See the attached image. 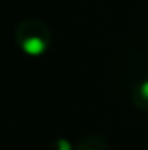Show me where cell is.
<instances>
[{
    "instance_id": "obj_1",
    "label": "cell",
    "mask_w": 148,
    "mask_h": 150,
    "mask_svg": "<svg viewBox=\"0 0 148 150\" xmlns=\"http://www.w3.org/2000/svg\"><path fill=\"white\" fill-rule=\"evenodd\" d=\"M18 45L26 54L40 56L48 50L49 45V30L43 23L35 19L24 21L19 26L16 34Z\"/></svg>"
},
{
    "instance_id": "obj_2",
    "label": "cell",
    "mask_w": 148,
    "mask_h": 150,
    "mask_svg": "<svg viewBox=\"0 0 148 150\" xmlns=\"http://www.w3.org/2000/svg\"><path fill=\"white\" fill-rule=\"evenodd\" d=\"M134 102L143 110H148V78L143 80L134 91Z\"/></svg>"
},
{
    "instance_id": "obj_3",
    "label": "cell",
    "mask_w": 148,
    "mask_h": 150,
    "mask_svg": "<svg viewBox=\"0 0 148 150\" xmlns=\"http://www.w3.org/2000/svg\"><path fill=\"white\" fill-rule=\"evenodd\" d=\"M56 147H58V150H72L70 144L67 141H64V139H59L58 144H56Z\"/></svg>"
},
{
    "instance_id": "obj_4",
    "label": "cell",
    "mask_w": 148,
    "mask_h": 150,
    "mask_svg": "<svg viewBox=\"0 0 148 150\" xmlns=\"http://www.w3.org/2000/svg\"><path fill=\"white\" fill-rule=\"evenodd\" d=\"M80 150H102V149H99V147H96V145H94V147H81Z\"/></svg>"
}]
</instances>
